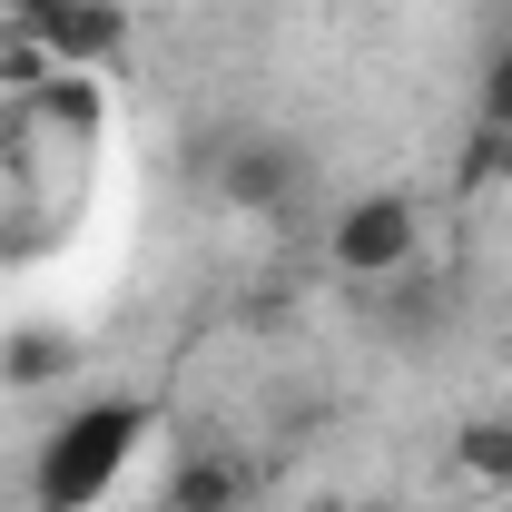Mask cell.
I'll return each instance as SVG.
<instances>
[{
	"label": "cell",
	"instance_id": "cell-7",
	"mask_svg": "<svg viewBox=\"0 0 512 512\" xmlns=\"http://www.w3.org/2000/svg\"><path fill=\"white\" fill-rule=\"evenodd\" d=\"M30 128H60V138H99L109 128V99H99V69H50L30 99H20Z\"/></svg>",
	"mask_w": 512,
	"mask_h": 512
},
{
	"label": "cell",
	"instance_id": "cell-12",
	"mask_svg": "<svg viewBox=\"0 0 512 512\" xmlns=\"http://www.w3.org/2000/svg\"><path fill=\"white\" fill-rule=\"evenodd\" d=\"M493 404H503V414H512V375H503V394H493Z\"/></svg>",
	"mask_w": 512,
	"mask_h": 512
},
{
	"label": "cell",
	"instance_id": "cell-5",
	"mask_svg": "<svg viewBox=\"0 0 512 512\" xmlns=\"http://www.w3.org/2000/svg\"><path fill=\"white\" fill-rule=\"evenodd\" d=\"M256 503V473L237 463V453H178L168 463V483H158V512H247Z\"/></svg>",
	"mask_w": 512,
	"mask_h": 512
},
{
	"label": "cell",
	"instance_id": "cell-3",
	"mask_svg": "<svg viewBox=\"0 0 512 512\" xmlns=\"http://www.w3.org/2000/svg\"><path fill=\"white\" fill-rule=\"evenodd\" d=\"M207 188H217V207L276 217L286 197L306 188V148H296V138H276V128H237V138L207 158Z\"/></svg>",
	"mask_w": 512,
	"mask_h": 512
},
{
	"label": "cell",
	"instance_id": "cell-8",
	"mask_svg": "<svg viewBox=\"0 0 512 512\" xmlns=\"http://www.w3.org/2000/svg\"><path fill=\"white\" fill-rule=\"evenodd\" d=\"M453 473H463L473 493H512V414L503 404H483V414L453 424Z\"/></svg>",
	"mask_w": 512,
	"mask_h": 512
},
{
	"label": "cell",
	"instance_id": "cell-14",
	"mask_svg": "<svg viewBox=\"0 0 512 512\" xmlns=\"http://www.w3.org/2000/svg\"><path fill=\"white\" fill-rule=\"evenodd\" d=\"M503 316H512V296H503Z\"/></svg>",
	"mask_w": 512,
	"mask_h": 512
},
{
	"label": "cell",
	"instance_id": "cell-13",
	"mask_svg": "<svg viewBox=\"0 0 512 512\" xmlns=\"http://www.w3.org/2000/svg\"><path fill=\"white\" fill-rule=\"evenodd\" d=\"M20 10H40V0H10V20H20Z\"/></svg>",
	"mask_w": 512,
	"mask_h": 512
},
{
	"label": "cell",
	"instance_id": "cell-11",
	"mask_svg": "<svg viewBox=\"0 0 512 512\" xmlns=\"http://www.w3.org/2000/svg\"><path fill=\"white\" fill-rule=\"evenodd\" d=\"M335 512H394V503H335Z\"/></svg>",
	"mask_w": 512,
	"mask_h": 512
},
{
	"label": "cell",
	"instance_id": "cell-6",
	"mask_svg": "<svg viewBox=\"0 0 512 512\" xmlns=\"http://www.w3.org/2000/svg\"><path fill=\"white\" fill-rule=\"evenodd\" d=\"M69 375H79V335L69 325H10L0 335V384L10 394H50Z\"/></svg>",
	"mask_w": 512,
	"mask_h": 512
},
{
	"label": "cell",
	"instance_id": "cell-10",
	"mask_svg": "<svg viewBox=\"0 0 512 512\" xmlns=\"http://www.w3.org/2000/svg\"><path fill=\"white\" fill-rule=\"evenodd\" d=\"M473 119H483V128H512V40H493L483 69H473Z\"/></svg>",
	"mask_w": 512,
	"mask_h": 512
},
{
	"label": "cell",
	"instance_id": "cell-4",
	"mask_svg": "<svg viewBox=\"0 0 512 512\" xmlns=\"http://www.w3.org/2000/svg\"><path fill=\"white\" fill-rule=\"evenodd\" d=\"M20 30L50 50V69H119L128 60V0H40Z\"/></svg>",
	"mask_w": 512,
	"mask_h": 512
},
{
	"label": "cell",
	"instance_id": "cell-9",
	"mask_svg": "<svg viewBox=\"0 0 512 512\" xmlns=\"http://www.w3.org/2000/svg\"><path fill=\"white\" fill-rule=\"evenodd\" d=\"M453 188L463 197H493V188H512V128H463V148H453Z\"/></svg>",
	"mask_w": 512,
	"mask_h": 512
},
{
	"label": "cell",
	"instance_id": "cell-1",
	"mask_svg": "<svg viewBox=\"0 0 512 512\" xmlns=\"http://www.w3.org/2000/svg\"><path fill=\"white\" fill-rule=\"evenodd\" d=\"M148 424H158L148 394H99V404L60 414L40 434V453H30V503L40 512H89L99 493H119L138 444H148Z\"/></svg>",
	"mask_w": 512,
	"mask_h": 512
},
{
	"label": "cell",
	"instance_id": "cell-2",
	"mask_svg": "<svg viewBox=\"0 0 512 512\" xmlns=\"http://www.w3.org/2000/svg\"><path fill=\"white\" fill-rule=\"evenodd\" d=\"M325 256H335V276H355V286L414 276V266H424V207H414V188H355L335 207V227H325Z\"/></svg>",
	"mask_w": 512,
	"mask_h": 512
}]
</instances>
